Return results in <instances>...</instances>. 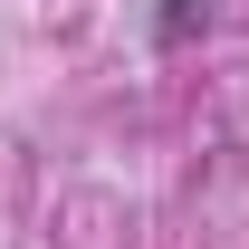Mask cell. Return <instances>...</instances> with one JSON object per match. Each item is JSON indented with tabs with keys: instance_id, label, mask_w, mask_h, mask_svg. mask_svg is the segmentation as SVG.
Masks as SVG:
<instances>
[{
	"instance_id": "cell-1",
	"label": "cell",
	"mask_w": 249,
	"mask_h": 249,
	"mask_svg": "<svg viewBox=\"0 0 249 249\" xmlns=\"http://www.w3.org/2000/svg\"><path fill=\"white\" fill-rule=\"evenodd\" d=\"M201 19H211V0H163V10H154V48H192Z\"/></svg>"
}]
</instances>
